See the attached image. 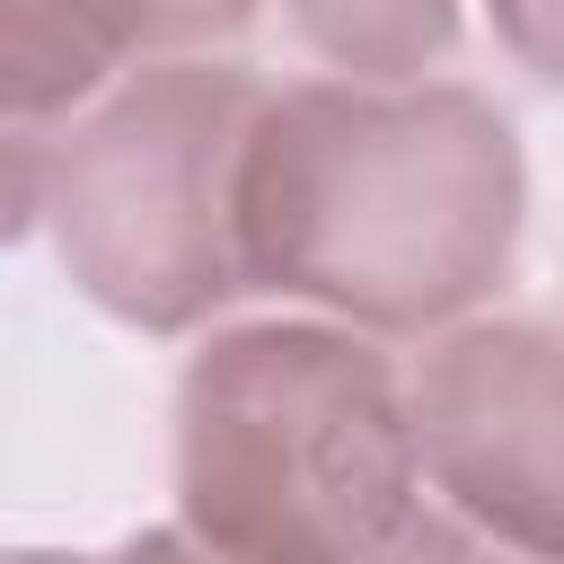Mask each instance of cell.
Segmentation results:
<instances>
[{"label": "cell", "mask_w": 564, "mask_h": 564, "mask_svg": "<svg viewBox=\"0 0 564 564\" xmlns=\"http://www.w3.org/2000/svg\"><path fill=\"white\" fill-rule=\"evenodd\" d=\"M520 220V132L467 79L264 88L238 159L247 291L308 300L361 335H423L494 300Z\"/></svg>", "instance_id": "6da1fadb"}, {"label": "cell", "mask_w": 564, "mask_h": 564, "mask_svg": "<svg viewBox=\"0 0 564 564\" xmlns=\"http://www.w3.org/2000/svg\"><path fill=\"white\" fill-rule=\"evenodd\" d=\"M414 520L405 388L317 317L212 326L176 379V529L212 564H370Z\"/></svg>", "instance_id": "7a4b0ae2"}, {"label": "cell", "mask_w": 564, "mask_h": 564, "mask_svg": "<svg viewBox=\"0 0 564 564\" xmlns=\"http://www.w3.org/2000/svg\"><path fill=\"white\" fill-rule=\"evenodd\" d=\"M264 79L247 62L167 53L62 123L44 167V220L62 273L141 335H194L247 300L238 159Z\"/></svg>", "instance_id": "3957f363"}, {"label": "cell", "mask_w": 564, "mask_h": 564, "mask_svg": "<svg viewBox=\"0 0 564 564\" xmlns=\"http://www.w3.org/2000/svg\"><path fill=\"white\" fill-rule=\"evenodd\" d=\"M405 388L414 467L494 546L555 564V326L485 317L441 335Z\"/></svg>", "instance_id": "277c9868"}, {"label": "cell", "mask_w": 564, "mask_h": 564, "mask_svg": "<svg viewBox=\"0 0 564 564\" xmlns=\"http://www.w3.org/2000/svg\"><path fill=\"white\" fill-rule=\"evenodd\" d=\"M106 79H115V62L70 18V0H0V132L62 141V123Z\"/></svg>", "instance_id": "5b68a950"}, {"label": "cell", "mask_w": 564, "mask_h": 564, "mask_svg": "<svg viewBox=\"0 0 564 564\" xmlns=\"http://www.w3.org/2000/svg\"><path fill=\"white\" fill-rule=\"evenodd\" d=\"M282 18L344 79H423L458 44V0H282Z\"/></svg>", "instance_id": "8992f818"}, {"label": "cell", "mask_w": 564, "mask_h": 564, "mask_svg": "<svg viewBox=\"0 0 564 564\" xmlns=\"http://www.w3.org/2000/svg\"><path fill=\"white\" fill-rule=\"evenodd\" d=\"M70 18L106 44V62H167V53H203L247 35L256 0H70Z\"/></svg>", "instance_id": "52a82bcc"}, {"label": "cell", "mask_w": 564, "mask_h": 564, "mask_svg": "<svg viewBox=\"0 0 564 564\" xmlns=\"http://www.w3.org/2000/svg\"><path fill=\"white\" fill-rule=\"evenodd\" d=\"M370 564H529V555H502V546H494L485 529H467L458 511H449V520H441V511H414Z\"/></svg>", "instance_id": "ba28073f"}, {"label": "cell", "mask_w": 564, "mask_h": 564, "mask_svg": "<svg viewBox=\"0 0 564 564\" xmlns=\"http://www.w3.org/2000/svg\"><path fill=\"white\" fill-rule=\"evenodd\" d=\"M44 167H53L44 132H0V247H18L44 220Z\"/></svg>", "instance_id": "9c48e42d"}, {"label": "cell", "mask_w": 564, "mask_h": 564, "mask_svg": "<svg viewBox=\"0 0 564 564\" xmlns=\"http://www.w3.org/2000/svg\"><path fill=\"white\" fill-rule=\"evenodd\" d=\"M494 18H502V35L520 44V62H529L538 79H555V44H546V18H555V0H494Z\"/></svg>", "instance_id": "30bf717a"}, {"label": "cell", "mask_w": 564, "mask_h": 564, "mask_svg": "<svg viewBox=\"0 0 564 564\" xmlns=\"http://www.w3.org/2000/svg\"><path fill=\"white\" fill-rule=\"evenodd\" d=\"M88 564H212V555H203L185 529H132L115 555H88Z\"/></svg>", "instance_id": "8fae6325"}, {"label": "cell", "mask_w": 564, "mask_h": 564, "mask_svg": "<svg viewBox=\"0 0 564 564\" xmlns=\"http://www.w3.org/2000/svg\"><path fill=\"white\" fill-rule=\"evenodd\" d=\"M0 564H88V555H62V546H0Z\"/></svg>", "instance_id": "7c38bea8"}]
</instances>
